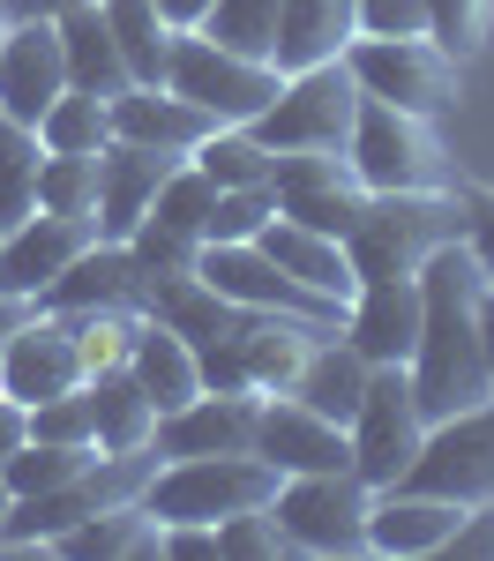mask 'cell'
<instances>
[{"instance_id": "6da1fadb", "label": "cell", "mask_w": 494, "mask_h": 561, "mask_svg": "<svg viewBox=\"0 0 494 561\" xmlns=\"http://www.w3.org/2000/svg\"><path fill=\"white\" fill-rule=\"evenodd\" d=\"M480 293H487V270H480V255L464 240L435 248L427 270H420V345L404 359V375H412V397H420L427 427L494 397L487 352H480Z\"/></svg>"}, {"instance_id": "7a4b0ae2", "label": "cell", "mask_w": 494, "mask_h": 561, "mask_svg": "<svg viewBox=\"0 0 494 561\" xmlns=\"http://www.w3.org/2000/svg\"><path fill=\"white\" fill-rule=\"evenodd\" d=\"M464 240V195L457 187H404V195H367L345 232L359 285H390V277H420L435 248Z\"/></svg>"}, {"instance_id": "3957f363", "label": "cell", "mask_w": 494, "mask_h": 561, "mask_svg": "<svg viewBox=\"0 0 494 561\" xmlns=\"http://www.w3.org/2000/svg\"><path fill=\"white\" fill-rule=\"evenodd\" d=\"M353 113H359V83L345 60H314V68H292V76H277V98H269L263 113L248 121L263 150L277 158H345V142H353Z\"/></svg>"}, {"instance_id": "277c9868", "label": "cell", "mask_w": 494, "mask_h": 561, "mask_svg": "<svg viewBox=\"0 0 494 561\" xmlns=\"http://www.w3.org/2000/svg\"><path fill=\"white\" fill-rule=\"evenodd\" d=\"M277 465L255 449H232V457H165L150 486H142V510L158 524H225L240 510H263L277 494Z\"/></svg>"}, {"instance_id": "5b68a950", "label": "cell", "mask_w": 494, "mask_h": 561, "mask_svg": "<svg viewBox=\"0 0 494 561\" xmlns=\"http://www.w3.org/2000/svg\"><path fill=\"white\" fill-rule=\"evenodd\" d=\"M345 165L367 195H404V187H457L449 173V150L435 121H420V113H398V105H382V98H359L353 113V142H345Z\"/></svg>"}, {"instance_id": "8992f818", "label": "cell", "mask_w": 494, "mask_h": 561, "mask_svg": "<svg viewBox=\"0 0 494 561\" xmlns=\"http://www.w3.org/2000/svg\"><path fill=\"white\" fill-rule=\"evenodd\" d=\"M165 90L187 98L195 113H210L218 128H248L277 98V68L263 53H240V45H218L210 31H173V53H165Z\"/></svg>"}, {"instance_id": "52a82bcc", "label": "cell", "mask_w": 494, "mask_h": 561, "mask_svg": "<svg viewBox=\"0 0 494 561\" xmlns=\"http://www.w3.org/2000/svg\"><path fill=\"white\" fill-rule=\"evenodd\" d=\"M345 68H353L359 98H382L420 121H449L464 105V60L443 53L435 38H353Z\"/></svg>"}, {"instance_id": "ba28073f", "label": "cell", "mask_w": 494, "mask_h": 561, "mask_svg": "<svg viewBox=\"0 0 494 561\" xmlns=\"http://www.w3.org/2000/svg\"><path fill=\"white\" fill-rule=\"evenodd\" d=\"M367 502L375 486L359 472H285L269 494V517L292 554H367Z\"/></svg>"}, {"instance_id": "9c48e42d", "label": "cell", "mask_w": 494, "mask_h": 561, "mask_svg": "<svg viewBox=\"0 0 494 561\" xmlns=\"http://www.w3.org/2000/svg\"><path fill=\"white\" fill-rule=\"evenodd\" d=\"M353 472L367 486H398L427 442V420H420V397H412V375L404 367H367V389H359L353 412Z\"/></svg>"}, {"instance_id": "30bf717a", "label": "cell", "mask_w": 494, "mask_h": 561, "mask_svg": "<svg viewBox=\"0 0 494 561\" xmlns=\"http://www.w3.org/2000/svg\"><path fill=\"white\" fill-rule=\"evenodd\" d=\"M398 486H427V494H449V502H464V510L487 502L494 494V397L435 420L427 442H420V457H412V472H404Z\"/></svg>"}, {"instance_id": "8fae6325", "label": "cell", "mask_w": 494, "mask_h": 561, "mask_svg": "<svg viewBox=\"0 0 494 561\" xmlns=\"http://www.w3.org/2000/svg\"><path fill=\"white\" fill-rule=\"evenodd\" d=\"M195 277H203L218 300H232L240 314H308V322H337V307H322L314 293H300L255 240H203Z\"/></svg>"}, {"instance_id": "7c38bea8", "label": "cell", "mask_w": 494, "mask_h": 561, "mask_svg": "<svg viewBox=\"0 0 494 561\" xmlns=\"http://www.w3.org/2000/svg\"><path fill=\"white\" fill-rule=\"evenodd\" d=\"M68 389H83L76 337H68V322H60L53 307H31V314L8 330V345H0V397H15V404L31 412V404L68 397Z\"/></svg>"}, {"instance_id": "4fadbf2b", "label": "cell", "mask_w": 494, "mask_h": 561, "mask_svg": "<svg viewBox=\"0 0 494 561\" xmlns=\"http://www.w3.org/2000/svg\"><path fill=\"white\" fill-rule=\"evenodd\" d=\"M60 90H68V60H60L53 15H8V31H0V121L38 128V113Z\"/></svg>"}, {"instance_id": "5bb4252c", "label": "cell", "mask_w": 494, "mask_h": 561, "mask_svg": "<svg viewBox=\"0 0 494 561\" xmlns=\"http://www.w3.org/2000/svg\"><path fill=\"white\" fill-rule=\"evenodd\" d=\"M255 457H269L277 472H353V434L308 412L300 397L269 389L255 397Z\"/></svg>"}, {"instance_id": "9a60e30c", "label": "cell", "mask_w": 494, "mask_h": 561, "mask_svg": "<svg viewBox=\"0 0 494 561\" xmlns=\"http://www.w3.org/2000/svg\"><path fill=\"white\" fill-rule=\"evenodd\" d=\"M90 240H97V225L90 217H53V210H31L23 225H8L0 232V293L8 300H45V285L68 270V262L83 255Z\"/></svg>"}, {"instance_id": "2e32d148", "label": "cell", "mask_w": 494, "mask_h": 561, "mask_svg": "<svg viewBox=\"0 0 494 561\" xmlns=\"http://www.w3.org/2000/svg\"><path fill=\"white\" fill-rule=\"evenodd\" d=\"M232 449H255V389H203L187 397L180 412H158L150 434V457H232Z\"/></svg>"}, {"instance_id": "e0dca14e", "label": "cell", "mask_w": 494, "mask_h": 561, "mask_svg": "<svg viewBox=\"0 0 494 561\" xmlns=\"http://www.w3.org/2000/svg\"><path fill=\"white\" fill-rule=\"evenodd\" d=\"M457 517H464V502H449V494H427V486H375V502H367V554L435 561L449 547Z\"/></svg>"}, {"instance_id": "ac0fdd59", "label": "cell", "mask_w": 494, "mask_h": 561, "mask_svg": "<svg viewBox=\"0 0 494 561\" xmlns=\"http://www.w3.org/2000/svg\"><path fill=\"white\" fill-rule=\"evenodd\" d=\"M269 195H277V217H292V225H314V232H330V240H345L353 232L359 203H367V187L353 180L345 158H277V173H269Z\"/></svg>"}, {"instance_id": "d6986e66", "label": "cell", "mask_w": 494, "mask_h": 561, "mask_svg": "<svg viewBox=\"0 0 494 561\" xmlns=\"http://www.w3.org/2000/svg\"><path fill=\"white\" fill-rule=\"evenodd\" d=\"M345 345L367 367H404L420 345V277H390V285H359L345 300Z\"/></svg>"}, {"instance_id": "ffe728a7", "label": "cell", "mask_w": 494, "mask_h": 561, "mask_svg": "<svg viewBox=\"0 0 494 561\" xmlns=\"http://www.w3.org/2000/svg\"><path fill=\"white\" fill-rule=\"evenodd\" d=\"M255 248H263L300 293H314L322 307H337V322H345V300L359 293L345 240H330V232H314V225H292V217H269L263 232H255Z\"/></svg>"}, {"instance_id": "44dd1931", "label": "cell", "mask_w": 494, "mask_h": 561, "mask_svg": "<svg viewBox=\"0 0 494 561\" xmlns=\"http://www.w3.org/2000/svg\"><path fill=\"white\" fill-rule=\"evenodd\" d=\"M180 158H165V150H142V142H105L97 150V210H90V225H97V240H128L135 225L150 217V195H158V180L173 173Z\"/></svg>"}, {"instance_id": "7402d4cb", "label": "cell", "mask_w": 494, "mask_h": 561, "mask_svg": "<svg viewBox=\"0 0 494 561\" xmlns=\"http://www.w3.org/2000/svg\"><path fill=\"white\" fill-rule=\"evenodd\" d=\"M142 300H150V277L135 270L128 248L120 240H90L83 255L45 285L38 307H53V314H76V307H135L142 314Z\"/></svg>"}, {"instance_id": "603a6c76", "label": "cell", "mask_w": 494, "mask_h": 561, "mask_svg": "<svg viewBox=\"0 0 494 561\" xmlns=\"http://www.w3.org/2000/svg\"><path fill=\"white\" fill-rule=\"evenodd\" d=\"M105 113H113V135H120V142L165 150V158H187L203 135L218 128L210 113H195V105H187V98H173L165 83H128L120 98H105Z\"/></svg>"}, {"instance_id": "cb8c5ba5", "label": "cell", "mask_w": 494, "mask_h": 561, "mask_svg": "<svg viewBox=\"0 0 494 561\" xmlns=\"http://www.w3.org/2000/svg\"><path fill=\"white\" fill-rule=\"evenodd\" d=\"M353 38H359L353 0H285L277 31H269V68L292 76V68H314V60H345Z\"/></svg>"}, {"instance_id": "d4e9b609", "label": "cell", "mask_w": 494, "mask_h": 561, "mask_svg": "<svg viewBox=\"0 0 494 561\" xmlns=\"http://www.w3.org/2000/svg\"><path fill=\"white\" fill-rule=\"evenodd\" d=\"M322 330H337V322H308V314H248V322H240V375H248V389H255V397L292 389Z\"/></svg>"}, {"instance_id": "484cf974", "label": "cell", "mask_w": 494, "mask_h": 561, "mask_svg": "<svg viewBox=\"0 0 494 561\" xmlns=\"http://www.w3.org/2000/svg\"><path fill=\"white\" fill-rule=\"evenodd\" d=\"M53 31H60L68 90H90V98H120V90H128V60H120L113 31H105L97 0H83V8H60V15H53Z\"/></svg>"}, {"instance_id": "4316f807", "label": "cell", "mask_w": 494, "mask_h": 561, "mask_svg": "<svg viewBox=\"0 0 494 561\" xmlns=\"http://www.w3.org/2000/svg\"><path fill=\"white\" fill-rule=\"evenodd\" d=\"M128 375L142 382V397H150L158 412H180L187 397H203V367H195V345H187L180 330H165V322H150V314H142V330H135Z\"/></svg>"}, {"instance_id": "83f0119b", "label": "cell", "mask_w": 494, "mask_h": 561, "mask_svg": "<svg viewBox=\"0 0 494 561\" xmlns=\"http://www.w3.org/2000/svg\"><path fill=\"white\" fill-rule=\"evenodd\" d=\"M359 389H367V359L345 345V330H322V337H314V352H308V367H300V382L285 389V397H300L308 412L337 420V427H353Z\"/></svg>"}, {"instance_id": "f1b7e54d", "label": "cell", "mask_w": 494, "mask_h": 561, "mask_svg": "<svg viewBox=\"0 0 494 561\" xmlns=\"http://www.w3.org/2000/svg\"><path fill=\"white\" fill-rule=\"evenodd\" d=\"M53 554L60 561H158V517L142 502H113V510L83 517L76 531H60Z\"/></svg>"}, {"instance_id": "f546056e", "label": "cell", "mask_w": 494, "mask_h": 561, "mask_svg": "<svg viewBox=\"0 0 494 561\" xmlns=\"http://www.w3.org/2000/svg\"><path fill=\"white\" fill-rule=\"evenodd\" d=\"M90 397V427H97V449H113V457H128V449H150V434H158V404L142 397L128 367H113V375H90L83 382Z\"/></svg>"}, {"instance_id": "4dcf8cb0", "label": "cell", "mask_w": 494, "mask_h": 561, "mask_svg": "<svg viewBox=\"0 0 494 561\" xmlns=\"http://www.w3.org/2000/svg\"><path fill=\"white\" fill-rule=\"evenodd\" d=\"M105 31L128 60V83H165V53H173V23L158 15V0H97Z\"/></svg>"}, {"instance_id": "1f68e13d", "label": "cell", "mask_w": 494, "mask_h": 561, "mask_svg": "<svg viewBox=\"0 0 494 561\" xmlns=\"http://www.w3.org/2000/svg\"><path fill=\"white\" fill-rule=\"evenodd\" d=\"M105 142H113V113L90 90H60L38 113V150H53V158H97Z\"/></svg>"}, {"instance_id": "d6a6232c", "label": "cell", "mask_w": 494, "mask_h": 561, "mask_svg": "<svg viewBox=\"0 0 494 561\" xmlns=\"http://www.w3.org/2000/svg\"><path fill=\"white\" fill-rule=\"evenodd\" d=\"M187 165L210 180V187H269L277 150H263V142H255V128H210L195 150H187Z\"/></svg>"}, {"instance_id": "836d02e7", "label": "cell", "mask_w": 494, "mask_h": 561, "mask_svg": "<svg viewBox=\"0 0 494 561\" xmlns=\"http://www.w3.org/2000/svg\"><path fill=\"white\" fill-rule=\"evenodd\" d=\"M60 322H68V337H76L83 382H90V375H113V367H128L135 330H142V314H135V307H76V314H60Z\"/></svg>"}, {"instance_id": "e575fe53", "label": "cell", "mask_w": 494, "mask_h": 561, "mask_svg": "<svg viewBox=\"0 0 494 561\" xmlns=\"http://www.w3.org/2000/svg\"><path fill=\"white\" fill-rule=\"evenodd\" d=\"M38 128H23V121H0V232L8 225H23V217L38 210Z\"/></svg>"}, {"instance_id": "d590c367", "label": "cell", "mask_w": 494, "mask_h": 561, "mask_svg": "<svg viewBox=\"0 0 494 561\" xmlns=\"http://www.w3.org/2000/svg\"><path fill=\"white\" fill-rule=\"evenodd\" d=\"M97 449H68V442H23L15 457H0V479L15 486V502L23 494H53V486H68V479L83 472Z\"/></svg>"}, {"instance_id": "8d00e7d4", "label": "cell", "mask_w": 494, "mask_h": 561, "mask_svg": "<svg viewBox=\"0 0 494 561\" xmlns=\"http://www.w3.org/2000/svg\"><path fill=\"white\" fill-rule=\"evenodd\" d=\"M210 210H218V187L195 173L187 158H180L173 173L158 180V195H150V217H158V225H173V232H187V240H203V232H210Z\"/></svg>"}, {"instance_id": "74e56055", "label": "cell", "mask_w": 494, "mask_h": 561, "mask_svg": "<svg viewBox=\"0 0 494 561\" xmlns=\"http://www.w3.org/2000/svg\"><path fill=\"white\" fill-rule=\"evenodd\" d=\"M487 31H494V0H427V38L457 60H480Z\"/></svg>"}, {"instance_id": "f35d334b", "label": "cell", "mask_w": 494, "mask_h": 561, "mask_svg": "<svg viewBox=\"0 0 494 561\" xmlns=\"http://www.w3.org/2000/svg\"><path fill=\"white\" fill-rule=\"evenodd\" d=\"M38 210H53V217H90L97 210V158H53V150H45Z\"/></svg>"}, {"instance_id": "ab89813d", "label": "cell", "mask_w": 494, "mask_h": 561, "mask_svg": "<svg viewBox=\"0 0 494 561\" xmlns=\"http://www.w3.org/2000/svg\"><path fill=\"white\" fill-rule=\"evenodd\" d=\"M120 248L135 255V270H142V277H187V270H195V255H203V240H187V232L158 225V217H142Z\"/></svg>"}, {"instance_id": "60d3db41", "label": "cell", "mask_w": 494, "mask_h": 561, "mask_svg": "<svg viewBox=\"0 0 494 561\" xmlns=\"http://www.w3.org/2000/svg\"><path fill=\"white\" fill-rule=\"evenodd\" d=\"M277 8H285V0H218L203 31H210L218 45H240V53H263V60H269V31H277Z\"/></svg>"}, {"instance_id": "b9f144b4", "label": "cell", "mask_w": 494, "mask_h": 561, "mask_svg": "<svg viewBox=\"0 0 494 561\" xmlns=\"http://www.w3.org/2000/svg\"><path fill=\"white\" fill-rule=\"evenodd\" d=\"M277 554H292V547H285V531L269 517V502L218 524V561H277Z\"/></svg>"}, {"instance_id": "7bdbcfd3", "label": "cell", "mask_w": 494, "mask_h": 561, "mask_svg": "<svg viewBox=\"0 0 494 561\" xmlns=\"http://www.w3.org/2000/svg\"><path fill=\"white\" fill-rule=\"evenodd\" d=\"M269 217H277V195L269 187H218V210H210V232L203 240H255Z\"/></svg>"}, {"instance_id": "ee69618b", "label": "cell", "mask_w": 494, "mask_h": 561, "mask_svg": "<svg viewBox=\"0 0 494 561\" xmlns=\"http://www.w3.org/2000/svg\"><path fill=\"white\" fill-rule=\"evenodd\" d=\"M31 442H68V449H97V427H90V397L68 389V397H45L31 404Z\"/></svg>"}, {"instance_id": "f6af8a7d", "label": "cell", "mask_w": 494, "mask_h": 561, "mask_svg": "<svg viewBox=\"0 0 494 561\" xmlns=\"http://www.w3.org/2000/svg\"><path fill=\"white\" fill-rule=\"evenodd\" d=\"M359 38H427V0H353Z\"/></svg>"}, {"instance_id": "bcb514c9", "label": "cell", "mask_w": 494, "mask_h": 561, "mask_svg": "<svg viewBox=\"0 0 494 561\" xmlns=\"http://www.w3.org/2000/svg\"><path fill=\"white\" fill-rule=\"evenodd\" d=\"M457 195H464V248H472L480 270L494 277V187L487 180H457Z\"/></svg>"}, {"instance_id": "7dc6e473", "label": "cell", "mask_w": 494, "mask_h": 561, "mask_svg": "<svg viewBox=\"0 0 494 561\" xmlns=\"http://www.w3.org/2000/svg\"><path fill=\"white\" fill-rule=\"evenodd\" d=\"M443 554H457V561H494V494H487V502H472V510L457 517V531H449Z\"/></svg>"}, {"instance_id": "c3c4849f", "label": "cell", "mask_w": 494, "mask_h": 561, "mask_svg": "<svg viewBox=\"0 0 494 561\" xmlns=\"http://www.w3.org/2000/svg\"><path fill=\"white\" fill-rule=\"evenodd\" d=\"M165 561H218V524H158Z\"/></svg>"}, {"instance_id": "681fc988", "label": "cell", "mask_w": 494, "mask_h": 561, "mask_svg": "<svg viewBox=\"0 0 494 561\" xmlns=\"http://www.w3.org/2000/svg\"><path fill=\"white\" fill-rule=\"evenodd\" d=\"M23 442H31V412H23L15 397H0V457H15Z\"/></svg>"}, {"instance_id": "f907efd6", "label": "cell", "mask_w": 494, "mask_h": 561, "mask_svg": "<svg viewBox=\"0 0 494 561\" xmlns=\"http://www.w3.org/2000/svg\"><path fill=\"white\" fill-rule=\"evenodd\" d=\"M210 8H218V0H158V15H165L173 31H203V23H210Z\"/></svg>"}, {"instance_id": "816d5d0a", "label": "cell", "mask_w": 494, "mask_h": 561, "mask_svg": "<svg viewBox=\"0 0 494 561\" xmlns=\"http://www.w3.org/2000/svg\"><path fill=\"white\" fill-rule=\"evenodd\" d=\"M480 352H487V382H494V277L480 293Z\"/></svg>"}, {"instance_id": "f5cc1de1", "label": "cell", "mask_w": 494, "mask_h": 561, "mask_svg": "<svg viewBox=\"0 0 494 561\" xmlns=\"http://www.w3.org/2000/svg\"><path fill=\"white\" fill-rule=\"evenodd\" d=\"M8 15H60V8H83V0H0Z\"/></svg>"}, {"instance_id": "db71d44e", "label": "cell", "mask_w": 494, "mask_h": 561, "mask_svg": "<svg viewBox=\"0 0 494 561\" xmlns=\"http://www.w3.org/2000/svg\"><path fill=\"white\" fill-rule=\"evenodd\" d=\"M23 314H31V300H8V293H0V345H8V330H15Z\"/></svg>"}, {"instance_id": "11a10c76", "label": "cell", "mask_w": 494, "mask_h": 561, "mask_svg": "<svg viewBox=\"0 0 494 561\" xmlns=\"http://www.w3.org/2000/svg\"><path fill=\"white\" fill-rule=\"evenodd\" d=\"M8 510H15V486L0 479V531H8Z\"/></svg>"}, {"instance_id": "9f6ffc18", "label": "cell", "mask_w": 494, "mask_h": 561, "mask_svg": "<svg viewBox=\"0 0 494 561\" xmlns=\"http://www.w3.org/2000/svg\"><path fill=\"white\" fill-rule=\"evenodd\" d=\"M0 31H8V8H0Z\"/></svg>"}]
</instances>
